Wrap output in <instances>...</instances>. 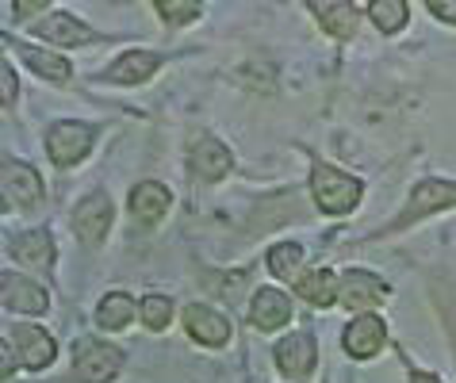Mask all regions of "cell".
Segmentation results:
<instances>
[{
    "instance_id": "29",
    "label": "cell",
    "mask_w": 456,
    "mask_h": 383,
    "mask_svg": "<svg viewBox=\"0 0 456 383\" xmlns=\"http://www.w3.org/2000/svg\"><path fill=\"white\" fill-rule=\"evenodd\" d=\"M411 383H441V379H437V376H429V372H414Z\"/></svg>"
},
{
    "instance_id": "6",
    "label": "cell",
    "mask_w": 456,
    "mask_h": 383,
    "mask_svg": "<svg viewBox=\"0 0 456 383\" xmlns=\"http://www.w3.org/2000/svg\"><path fill=\"white\" fill-rule=\"evenodd\" d=\"M384 338H387L384 318L361 314V318H353V322L346 326V353L357 356V361H369V356H376L379 349H384Z\"/></svg>"
},
{
    "instance_id": "10",
    "label": "cell",
    "mask_w": 456,
    "mask_h": 383,
    "mask_svg": "<svg viewBox=\"0 0 456 383\" xmlns=\"http://www.w3.org/2000/svg\"><path fill=\"white\" fill-rule=\"evenodd\" d=\"M169 203H173L169 188L166 184H154V181L138 184L131 192V215H134V223H142V226H158L161 219H166Z\"/></svg>"
},
{
    "instance_id": "23",
    "label": "cell",
    "mask_w": 456,
    "mask_h": 383,
    "mask_svg": "<svg viewBox=\"0 0 456 383\" xmlns=\"http://www.w3.org/2000/svg\"><path fill=\"white\" fill-rule=\"evenodd\" d=\"M299 265H303V246H296V241H281V246L269 249V268L281 280L299 276Z\"/></svg>"
},
{
    "instance_id": "7",
    "label": "cell",
    "mask_w": 456,
    "mask_h": 383,
    "mask_svg": "<svg viewBox=\"0 0 456 383\" xmlns=\"http://www.w3.org/2000/svg\"><path fill=\"white\" fill-rule=\"evenodd\" d=\"M184 326H188V334L200 345H208V349H223V345L231 341V322H226L219 311H211V306L192 303L184 311Z\"/></svg>"
},
{
    "instance_id": "2",
    "label": "cell",
    "mask_w": 456,
    "mask_h": 383,
    "mask_svg": "<svg viewBox=\"0 0 456 383\" xmlns=\"http://www.w3.org/2000/svg\"><path fill=\"white\" fill-rule=\"evenodd\" d=\"M441 208H456V184L452 181H422L411 192L407 208L399 211V219L391 223V230H407L411 223L426 219V215H434Z\"/></svg>"
},
{
    "instance_id": "17",
    "label": "cell",
    "mask_w": 456,
    "mask_h": 383,
    "mask_svg": "<svg viewBox=\"0 0 456 383\" xmlns=\"http://www.w3.org/2000/svg\"><path fill=\"white\" fill-rule=\"evenodd\" d=\"M158 61L161 58L150 54V50H126L119 61H111L108 77L111 81H119V85H138V81H146V77L158 69Z\"/></svg>"
},
{
    "instance_id": "18",
    "label": "cell",
    "mask_w": 456,
    "mask_h": 383,
    "mask_svg": "<svg viewBox=\"0 0 456 383\" xmlns=\"http://www.w3.org/2000/svg\"><path fill=\"white\" fill-rule=\"evenodd\" d=\"M314 20L322 23V31H330L334 38H353V31H357V8L353 4H311Z\"/></svg>"
},
{
    "instance_id": "16",
    "label": "cell",
    "mask_w": 456,
    "mask_h": 383,
    "mask_svg": "<svg viewBox=\"0 0 456 383\" xmlns=\"http://www.w3.org/2000/svg\"><path fill=\"white\" fill-rule=\"evenodd\" d=\"M192 169L204 181H219V176L231 173V150H226L219 138H200L192 146Z\"/></svg>"
},
{
    "instance_id": "28",
    "label": "cell",
    "mask_w": 456,
    "mask_h": 383,
    "mask_svg": "<svg viewBox=\"0 0 456 383\" xmlns=\"http://www.w3.org/2000/svg\"><path fill=\"white\" fill-rule=\"evenodd\" d=\"M4 104H16V77H12V66H4Z\"/></svg>"
},
{
    "instance_id": "9",
    "label": "cell",
    "mask_w": 456,
    "mask_h": 383,
    "mask_svg": "<svg viewBox=\"0 0 456 383\" xmlns=\"http://www.w3.org/2000/svg\"><path fill=\"white\" fill-rule=\"evenodd\" d=\"M108 226H111V200L108 196H88L77 203V211H73V230H77L81 241L96 246V241L108 234Z\"/></svg>"
},
{
    "instance_id": "20",
    "label": "cell",
    "mask_w": 456,
    "mask_h": 383,
    "mask_svg": "<svg viewBox=\"0 0 456 383\" xmlns=\"http://www.w3.org/2000/svg\"><path fill=\"white\" fill-rule=\"evenodd\" d=\"M134 299L126 296V291H111V296L100 299V311H96V322L104 326V330H123V326H131V318H134Z\"/></svg>"
},
{
    "instance_id": "26",
    "label": "cell",
    "mask_w": 456,
    "mask_h": 383,
    "mask_svg": "<svg viewBox=\"0 0 456 383\" xmlns=\"http://www.w3.org/2000/svg\"><path fill=\"white\" fill-rule=\"evenodd\" d=\"M158 12H161V20L166 23H192V20H200V4H166V0H158L154 4Z\"/></svg>"
},
{
    "instance_id": "11",
    "label": "cell",
    "mask_w": 456,
    "mask_h": 383,
    "mask_svg": "<svg viewBox=\"0 0 456 383\" xmlns=\"http://www.w3.org/2000/svg\"><path fill=\"white\" fill-rule=\"evenodd\" d=\"M16 353H20V364L31 368V372H39L54 361V338L46 334L39 326H16Z\"/></svg>"
},
{
    "instance_id": "25",
    "label": "cell",
    "mask_w": 456,
    "mask_h": 383,
    "mask_svg": "<svg viewBox=\"0 0 456 383\" xmlns=\"http://www.w3.org/2000/svg\"><path fill=\"white\" fill-rule=\"evenodd\" d=\"M169 318H173V303L166 296H150L142 299V322L150 330H166L169 326Z\"/></svg>"
},
{
    "instance_id": "19",
    "label": "cell",
    "mask_w": 456,
    "mask_h": 383,
    "mask_svg": "<svg viewBox=\"0 0 456 383\" xmlns=\"http://www.w3.org/2000/svg\"><path fill=\"white\" fill-rule=\"evenodd\" d=\"M296 291L303 299H307L311 306H330L338 296H341V288H338V280H334V273L330 268H314V273H307L296 284Z\"/></svg>"
},
{
    "instance_id": "22",
    "label": "cell",
    "mask_w": 456,
    "mask_h": 383,
    "mask_svg": "<svg viewBox=\"0 0 456 383\" xmlns=\"http://www.w3.org/2000/svg\"><path fill=\"white\" fill-rule=\"evenodd\" d=\"M20 54L23 61L43 77V81H69V61L66 58H58V54H46V50H35V46H20Z\"/></svg>"
},
{
    "instance_id": "14",
    "label": "cell",
    "mask_w": 456,
    "mask_h": 383,
    "mask_svg": "<svg viewBox=\"0 0 456 383\" xmlns=\"http://www.w3.org/2000/svg\"><path fill=\"white\" fill-rule=\"evenodd\" d=\"M253 326L257 330H276V326H284L288 318H291V299L284 296L281 288H261L257 291V299H253Z\"/></svg>"
},
{
    "instance_id": "21",
    "label": "cell",
    "mask_w": 456,
    "mask_h": 383,
    "mask_svg": "<svg viewBox=\"0 0 456 383\" xmlns=\"http://www.w3.org/2000/svg\"><path fill=\"white\" fill-rule=\"evenodd\" d=\"M12 249H16V257L28 261V265H50V257H54V241H50L46 230H28V234H20L12 241Z\"/></svg>"
},
{
    "instance_id": "27",
    "label": "cell",
    "mask_w": 456,
    "mask_h": 383,
    "mask_svg": "<svg viewBox=\"0 0 456 383\" xmlns=\"http://www.w3.org/2000/svg\"><path fill=\"white\" fill-rule=\"evenodd\" d=\"M429 12L441 16V20H452L456 23V4H452V0H449V4H441V0H429Z\"/></svg>"
},
{
    "instance_id": "8",
    "label": "cell",
    "mask_w": 456,
    "mask_h": 383,
    "mask_svg": "<svg viewBox=\"0 0 456 383\" xmlns=\"http://www.w3.org/2000/svg\"><path fill=\"white\" fill-rule=\"evenodd\" d=\"M379 299H387V284L372 273H364V268H349L346 276H341V303L349 306V311H364V306H372Z\"/></svg>"
},
{
    "instance_id": "4",
    "label": "cell",
    "mask_w": 456,
    "mask_h": 383,
    "mask_svg": "<svg viewBox=\"0 0 456 383\" xmlns=\"http://www.w3.org/2000/svg\"><path fill=\"white\" fill-rule=\"evenodd\" d=\"M88 146H93V126H85V123H54L46 134V153L61 169L77 165L88 153Z\"/></svg>"
},
{
    "instance_id": "24",
    "label": "cell",
    "mask_w": 456,
    "mask_h": 383,
    "mask_svg": "<svg viewBox=\"0 0 456 383\" xmlns=\"http://www.w3.org/2000/svg\"><path fill=\"white\" fill-rule=\"evenodd\" d=\"M369 12H372V23L384 35H395L399 28H407V4L403 0H376Z\"/></svg>"
},
{
    "instance_id": "1",
    "label": "cell",
    "mask_w": 456,
    "mask_h": 383,
    "mask_svg": "<svg viewBox=\"0 0 456 383\" xmlns=\"http://www.w3.org/2000/svg\"><path fill=\"white\" fill-rule=\"evenodd\" d=\"M311 192H314V203H319L326 215H346L361 203L364 184L357 181V176H349V173L334 169V165L319 161L314 173H311Z\"/></svg>"
},
{
    "instance_id": "5",
    "label": "cell",
    "mask_w": 456,
    "mask_h": 383,
    "mask_svg": "<svg viewBox=\"0 0 456 383\" xmlns=\"http://www.w3.org/2000/svg\"><path fill=\"white\" fill-rule=\"evenodd\" d=\"M276 364L281 372L291 376V379H307L319 364V349H314V338L311 334H291L276 345Z\"/></svg>"
},
{
    "instance_id": "13",
    "label": "cell",
    "mask_w": 456,
    "mask_h": 383,
    "mask_svg": "<svg viewBox=\"0 0 456 383\" xmlns=\"http://www.w3.org/2000/svg\"><path fill=\"white\" fill-rule=\"evenodd\" d=\"M35 35L46 38V43H61V46H85V43H93L96 38L81 20H73L69 12H54V16H46L39 28H35Z\"/></svg>"
},
{
    "instance_id": "3",
    "label": "cell",
    "mask_w": 456,
    "mask_h": 383,
    "mask_svg": "<svg viewBox=\"0 0 456 383\" xmlns=\"http://www.w3.org/2000/svg\"><path fill=\"white\" fill-rule=\"evenodd\" d=\"M119 364H123V353L116 345L81 341L77 349H73V372H77L81 383H108L119 372Z\"/></svg>"
},
{
    "instance_id": "15",
    "label": "cell",
    "mask_w": 456,
    "mask_h": 383,
    "mask_svg": "<svg viewBox=\"0 0 456 383\" xmlns=\"http://www.w3.org/2000/svg\"><path fill=\"white\" fill-rule=\"evenodd\" d=\"M4 306L20 314H43L46 311V291L23 276L4 273Z\"/></svg>"
},
{
    "instance_id": "12",
    "label": "cell",
    "mask_w": 456,
    "mask_h": 383,
    "mask_svg": "<svg viewBox=\"0 0 456 383\" xmlns=\"http://www.w3.org/2000/svg\"><path fill=\"white\" fill-rule=\"evenodd\" d=\"M4 196L16 200L20 208H35L39 196H43L39 173H35L31 165H23V161H8L4 165Z\"/></svg>"
}]
</instances>
